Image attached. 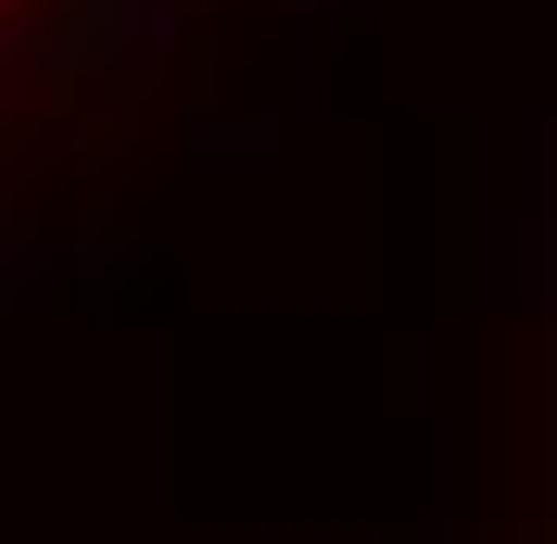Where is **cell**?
I'll list each match as a JSON object with an SVG mask.
<instances>
[{"mask_svg":"<svg viewBox=\"0 0 557 544\" xmlns=\"http://www.w3.org/2000/svg\"><path fill=\"white\" fill-rule=\"evenodd\" d=\"M26 13H38V0H0V51H13V38H26Z\"/></svg>","mask_w":557,"mask_h":544,"instance_id":"6da1fadb","label":"cell"}]
</instances>
